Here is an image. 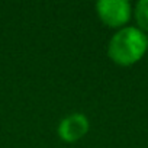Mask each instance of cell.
<instances>
[{
	"mask_svg": "<svg viewBox=\"0 0 148 148\" xmlns=\"http://www.w3.org/2000/svg\"><path fill=\"white\" fill-rule=\"evenodd\" d=\"M147 51V35L138 26L121 28L108 44L109 58L119 65H132L138 62Z\"/></svg>",
	"mask_w": 148,
	"mask_h": 148,
	"instance_id": "cell-1",
	"label": "cell"
},
{
	"mask_svg": "<svg viewBox=\"0 0 148 148\" xmlns=\"http://www.w3.org/2000/svg\"><path fill=\"white\" fill-rule=\"evenodd\" d=\"M147 47H148V35H147Z\"/></svg>",
	"mask_w": 148,
	"mask_h": 148,
	"instance_id": "cell-5",
	"label": "cell"
},
{
	"mask_svg": "<svg viewBox=\"0 0 148 148\" xmlns=\"http://www.w3.org/2000/svg\"><path fill=\"white\" fill-rule=\"evenodd\" d=\"M96 12L100 21L110 28H123L132 15V6L128 0H99Z\"/></svg>",
	"mask_w": 148,
	"mask_h": 148,
	"instance_id": "cell-2",
	"label": "cell"
},
{
	"mask_svg": "<svg viewBox=\"0 0 148 148\" xmlns=\"http://www.w3.org/2000/svg\"><path fill=\"white\" fill-rule=\"evenodd\" d=\"M134 16L141 31H148V0H139L135 5Z\"/></svg>",
	"mask_w": 148,
	"mask_h": 148,
	"instance_id": "cell-4",
	"label": "cell"
},
{
	"mask_svg": "<svg viewBox=\"0 0 148 148\" xmlns=\"http://www.w3.org/2000/svg\"><path fill=\"white\" fill-rule=\"evenodd\" d=\"M90 128V122L84 113L74 112L61 119L58 123V135L65 142H76L82 139Z\"/></svg>",
	"mask_w": 148,
	"mask_h": 148,
	"instance_id": "cell-3",
	"label": "cell"
}]
</instances>
